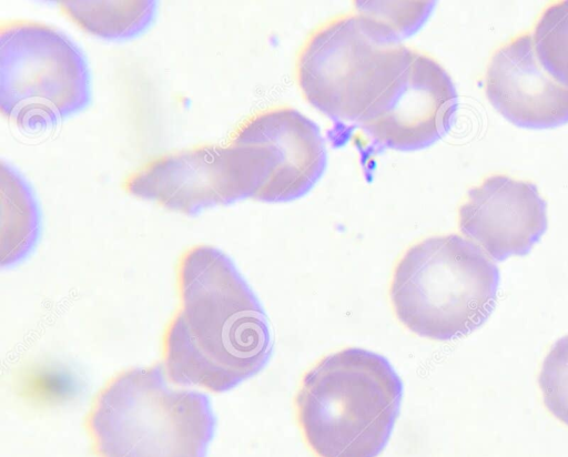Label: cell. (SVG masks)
I'll return each instance as SVG.
<instances>
[{
	"label": "cell",
	"instance_id": "15",
	"mask_svg": "<svg viewBox=\"0 0 568 457\" xmlns=\"http://www.w3.org/2000/svg\"><path fill=\"white\" fill-rule=\"evenodd\" d=\"M538 384L547 409L568 426V335L558 339L545 357Z\"/></svg>",
	"mask_w": 568,
	"mask_h": 457
},
{
	"label": "cell",
	"instance_id": "6",
	"mask_svg": "<svg viewBox=\"0 0 568 457\" xmlns=\"http://www.w3.org/2000/svg\"><path fill=\"white\" fill-rule=\"evenodd\" d=\"M85 58L63 32L34 21L0 28V110L22 129H41L87 106Z\"/></svg>",
	"mask_w": 568,
	"mask_h": 457
},
{
	"label": "cell",
	"instance_id": "4",
	"mask_svg": "<svg viewBox=\"0 0 568 457\" xmlns=\"http://www.w3.org/2000/svg\"><path fill=\"white\" fill-rule=\"evenodd\" d=\"M175 386L162 364L112 377L85 419L95 456L205 457L215 427L210 400Z\"/></svg>",
	"mask_w": 568,
	"mask_h": 457
},
{
	"label": "cell",
	"instance_id": "2",
	"mask_svg": "<svg viewBox=\"0 0 568 457\" xmlns=\"http://www.w3.org/2000/svg\"><path fill=\"white\" fill-rule=\"evenodd\" d=\"M403 383L382 355L347 347L320 359L295 397L303 437L317 457H377L399 415Z\"/></svg>",
	"mask_w": 568,
	"mask_h": 457
},
{
	"label": "cell",
	"instance_id": "8",
	"mask_svg": "<svg viewBox=\"0 0 568 457\" xmlns=\"http://www.w3.org/2000/svg\"><path fill=\"white\" fill-rule=\"evenodd\" d=\"M456 111L450 75L434 58L417 51L381 108L359 125L381 146L414 151L443 138Z\"/></svg>",
	"mask_w": 568,
	"mask_h": 457
},
{
	"label": "cell",
	"instance_id": "10",
	"mask_svg": "<svg viewBox=\"0 0 568 457\" xmlns=\"http://www.w3.org/2000/svg\"><path fill=\"white\" fill-rule=\"evenodd\" d=\"M261 145L270 175L256 200L287 202L306 194L322 176L326 150L318 126L296 109L275 106L246 119L231 140Z\"/></svg>",
	"mask_w": 568,
	"mask_h": 457
},
{
	"label": "cell",
	"instance_id": "11",
	"mask_svg": "<svg viewBox=\"0 0 568 457\" xmlns=\"http://www.w3.org/2000/svg\"><path fill=\"white\" fill-rule=\"evenodd\" d=\"M484 85L490 104L517 126L550 129L568 122V88L541 67L530 33L494 52Z\"/></svg>",
	"mask_w": 568,
	"mask_h": 457
},
{
	"label": "cell",
	"instance_id": "12",
	"mask_svg": "<svg viewBox=\"0 0 568 457\" xmlns=\"http://www.w3.org/2000/svg\"><path fill=\"white\" fill-rule=\"evenodd\" d=\"M1 263L10 265L33 247L40 226L34 195L24 179L9 164L0 165Z\"/></svg>",
	"mask_w": 568,
	"mask_h": 457
},
{
	"label": "cell",
	"instance_id": "1",
	"mask_svg": "<svg viewBox=\"0 0 568 457\" xmlns=\"http://www.w3.org/2000/svg\"><path fill=\"white\" fill-rule=\"evenodd\" d=\"M179 307L163 335L162 366L176 386L227 392L268 362L267 318L234 263L196 245L178 264Z\"/></svg>",
	"mask_w": 568,
	"mask_h": 457
},
{
	"label": "cell",
	"instance_id": "7",
	"mask_svg": "<svg viewBox=\"0 0 568 457\" xmlns=\"http://www.w3.org/2000/svg\"><path fill=\"white\" fill-rule=\"evenodd\" d=\"M270 175L264 148L252 143L205 144L159 156L131 173L124 190L186 215L256 200Z\"/></svg>",
	"mask_w": 568,
	"mask_h": 457
},
{
	"label": "cell",
	"instance_id": "9",
	"mask_svg": "<svg viewBox=\"0 0 568 457\" xmlns=\"http://www.w3.org/2000/svg\"><path fill=\"white\" fill-rule=\"evenodd\" d=\"M459 231L495 261L527 254L547 228V205L535 184L489 175L468 190Z\"/></svg>",
	"mask_w": 568,
	"mask_h": 457
},
{
	"label": "cell",
	"instance_id": "3",
	"mask_svg": "<svg viewBox=\"0 0 568 457\" xmlns=\"http://www.w3.org/2000/svg\"><path fill=\"white\" fill-rule=\"evenodd\" d=\"M416 53L357 6L307 37L297 54L296 80L304 99L323 114L362 124L381 108Z\"/></svg>",
	"mask_w": 568,
	"mask_h": 457
},
{
	"label": "cell",
	"instance_id": "5",
	"mask_svg": "<svg viewBox=\"0 0 568 457\" xmlns=\"http://www.w3.org/2000/svg\"><path fill=\"white\" fill-rule=\"evenodd\" d=\"M498 283L497 266L478 245L457 234L436 235L405 251L394 268L389 297L410 332L452 341L489 317Z\"/></svg>",
	"mask_w": 568,
	"mask_h": 457
},
{
	"label": "cell",
	"instance_id": "13",
	"mask_svg": "<svg viewBox=\"0 0 568 457\" xmlns=\"http://www.w3.org/2000/svg\"><path fill=\"white\" fill-rule=\"evenodd\" d=\"M63 13L85 32L103 39H129L152 22L156 3L152 0L59 2Z\"/></svg>",
	"mask_w": 568,
	"mask_h": 457
},
{
	"label": "cell",
	"instance_id": "14",
	"mask_svg": "<svg viewBox=\"0 0 568 457\" xmlns=\"http://www.w3.org/2000/svg\"><path fill=\"white\" fill-rule=\"evenodd\" d=\"M531 38L541 67L568 88V0L552 2L542 10Z\"/></svg>",
	"mask_w": 568,
	"mask_h": 457
}]
</instances>
